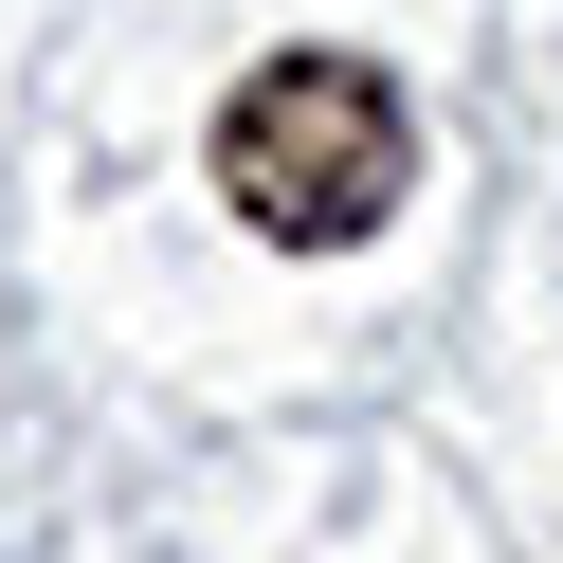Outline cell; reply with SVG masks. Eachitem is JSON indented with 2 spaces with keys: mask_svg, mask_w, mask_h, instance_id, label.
<instances>
[{
  "mask_svg": "<svg viewBox=\"0 0 563 563\" xmlns=\"http://www.w3.org/2000/svg\"><path fill=\"white\" fill-rule=\"evenodd\" d=\"M400 183H418V110H400L382 55L291 37V55H255V74L219 91V200L273 255H364V236L400 219Z\"/></svg>",
  "mask_w": 563,
  "mask_h": 563,
  "instance_id": "1",
  "label": "cell"
}]
</instances>
